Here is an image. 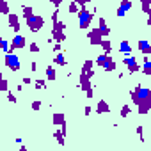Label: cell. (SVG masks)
Wrapping results in <instances>:
<instances>
[{
	"mask_svg": "<svg viewBox=\"0 0 151 151\" xmlns=\"http://www.w3.org/2000/svg\"><path fill=\"white\" fill-rule=\"evenodd\" d=\"M93 16H94V13L89 11L86 6H82L80 11H78V27H80L82 30L89 29V25H91V22H93Z\"/></svg>",
	"mask_w": 151,
	"mask_h": 151,
	"instance_id": "6da1fadb",
	"label": "cell"
},
{
	"mask_svg": "<svg viewBox=\"0 0 151 151\" xmlns=\"http://www.w3.org/2000/svg\"><path fill=\"white\" fill-rule=\"evenodd\" d=\"M91 78H93V75H89V73H80V89L86 93L87 98H93V96H94Z\"/></svg>",
	"mask_w": 151,
	"mask_h": 151,
	"instance_id": "7a4b0ae2",
	"label": "cell"
},
{
	"mask_svg": "<svg viewBox=\"0 0 151 151\" xmlns=\"http://www.w3.org/2000/svg\"><path fill=\"white\" fill-rule=\"evenodd\" d=\"M25 22H27V27H29L30 32H39V30L45 27V20H43V16H39V14H32V16L27 18Z\"/></svg>",
	"mask_w": 151,
	"mask_h": 151,
	"instance_id": "3957f363",
	"label": "cell"
},
{
	"mask_svg": "<svg viewBox=\"0 0 151 151\" xmlns=\"http://www.w3.org/2000/svg\"><path fill=\"white\" fill-rule=\"evenodd\" d=\"M6 66L11 69V71H18L22 66H20V57L16 55V53H13V52H9V53H6Z\"/></svg>",
	"mask_w": 151,
	"mask_h": 151,
	"instance_id": "277c9868",
	"label": "cell"
},
{
	"mask_svg": "<svg viewBox=\"0 0 151 151\" xmlns=\"http://www.w3.org/2000/svg\"><path fill=\"white\" fill-rule=\"evenodd\" d=\"M123 64L126 66V69L130 73H137L140 69V66H139V62H137V59L133 55H123Z\"/></svg>",
	"mask_w": 151,
	"mask_h": 151,
	"instance_id": "5b68a950",
	"label": "cell"
},
{
	"mask_svg": "<svg viewBox=\"0 0 151 151\" xmlns=\"http://www.w3.org/2000/svg\"><path fill=\"white\" fill-rule=\"evenodd\" d=\"M87 37H89V43H91L93 46H100L101 41H103V34H101V30H100L98 27L93 29V30H89V32H87Z\"/></svg>",
	"mask_w": 151,
	"mask_h": 151,
	"instance_id": "8992f818",
	"label": "cell"
},
{
	"mask_svg": "<svg viewBox=\"0 0 151 151\" xmlns=\"http://www.w3.org/2000/svg\"><path fill=\"white\" fill-rule=\"evenodd\" d=\"M25 45H27L25 36H22L20 32H16V36H14L13 41H11V50H13V52H14V50H22V48H25Z\"/></svg>",
	"mask_w": 151,
	"mask_h": 151,
	"instance_id": "52a82bcc",
	"label": "cell"
},
{
	"mask_svg": "<svg viewBox=\"0 0 151 151\" xmlns=\"http://www.w3.org/2000/svg\"><path fill=\"white\" fill-rule=\"evenodd\" d=\"M132 0H121V4H119V9L116 11V14H117V18H124L126 16V13L132 9Z\"/></svg>",
	"mask_w": 151,
	"mask_h": 151,
	"instance_id": "ba28073f",
	"label": "cell"
},
{
	"mask_svg": "<svg viewBox=\"0 0 151 151\" xmlns=\"http://www.w3.org/2000/svg\"><path fill=\"white\" fill-rule=\"evenodd\" d=\"M7 20H9V27H11L14 32H20V16L14 14V13H9V14H7Z\"/></svg>",
	"mask_w": 151,
	"mask_h": 151,
	"instance_id": "9c48e42d",
	"label": "cell"
},
{
	"mask_svg": "<svg viewBox=\"0 0 151 151\" xmlns=\"http://www.w3.org/2000/svg\"><path fill=\"white\" fill-rule=\"evenodd\" d=\"M149 109H151V98H147V100H140V103L137 105V112H139L140 116H142V114H147Z\"/></svg>",
	"mask_w": 151,
	"mask_h": 151,
	"instance_id": "30bf717a",
	"label": "cell"
},
{
	"mask_svg": "<svg viewBox=\"0 0 151 151\" xmlns=\"http://www.w3.org/2000/svg\"><path fill=\"white\" fill-rule=\"evenodd\" d=\"M98 29L101 30V34H103V37H107V36H110V29H109V25H107V22H105V18H98Z\"/></svg>",
	"mask_w": 151,
	"mask_h": 151,
	"instance_id": "8fae6325",
	"label": "cell"
},
{
	"mask_svg": "<svg viewBox=\"0 0 151 151\" xmlns=\"http://www.w3.org/2000/svg\"><path fill=\"white\" fill-rule=\"evenodd\" d=\"M137 46H139V50H140L144 55H149V53H151V45H149V41L140 39V41L137 43Z\"/></svg>",
	"mask_w": 151,
	"mask_h": 151,
	"instance_id": "7c38bea8",
	"label": "cell"
},
{
	"mask_svg": "<svg viewBox=\"0 0 151 151\" xmlns=\"http://www.w3.org/2000/svg\"><path fill=\"white\" fill-rule=\"evenodd\" d=\"M96 112H98V114H109V112H110L109 103H107L105 100H100V101H98V105H96Z\"/></svg>",
	"mask_w": 151,
	"mask_h": 151,
	"instance_id": "4fadbf2b",
	"label": "cell"
},
{
	"mask_svg": "<svg viewBox=\"0 0 151 151\" xmlns=\"http://www.w3.org/2000/svg\"><path fill=\"white\" fill-rule=\"evenodd\" d=\"M94 60H91V59H87L86 62H84V66H82V73H89V75H93L94 77V71H93V68H94Z\"/></svg>",
	"mask_w": 151,
	"mask_h": 151,
	"instance_id": "5bb4252c",
	"label": "cell"
},
{
	"mask_svg": "<svg viewBox=\"0 0 151 151\" xmlns=\"http://www.w3.org/2000/svg\"><path fill=\"white\" fill-rule=\"evenodd\" d=\"M119 52H121L123 55H132V46H130V43H128V41H121V43H119Z\"/></svg>",
	"mask_w": 151,
	"mask_h": 151,
	"instance_id": "9a60e30c",
	"label": "cell"
},
{
	"mask_svg": "<svg viewBox=\"0 0 151 151\" xmlns=\"http://www.w3.org/2000/svg\"><path fill=\"white\" fill-rule=\"evenodd\" d=\"M52 37H53V41L62 43V41L66 39V34H64V30H55V29H52Z\"/></svg>",
	"mask_w": 151,
	"mask_h": 151,
	"instance_id": "2e32d148",
	"label": "cell"
},
{
	"mask_svg": "<svg viewBox=\"0 0 151 151\" xmlns=\"http://www.w3.org/2000/svg\"><path fill=\"white\" fill-rule=\"evenodd\" d=\"M64 123H66L64 114H62V112H55V114H53V124H55V126H62Z\"/></svg>",
	"mask_w": 151,
	"mask_h": 151,
	"instance_id": "e0dca14e",
	"label": "cell"
},
{
	"mask_svg": "<svg viewBox=\"0 0 151 151\" xmlns=\"http://www.w3.org/2000/svg\"><path fill=\"white\" fill-rule=\"evenodd\" d=\"M80 4L78 2H75V0H73V2L68 6V11H69V14H78V11H80Z\"/></svg>",
	"mask_w": 151,
	"mask_h": 151,
	"instance_id": "ac0fdd59",
	"label": "cell"
},
{
	"mask_svg": "<svg viewBox=\"0 0 151 151\" xmlns=\"http://www.w3.org/2000/svg\"><path fill=\"white\" fill-rule=\"evenodd\" d=\"M53 62H55L57 66H66V57H64V53H62V52L55 53V57H53Z\"/></svg>",
	"mask_w": 151,
	"mask_h": 151,
	"instance_id": "d6986e66",
	"label": "cell"
},
{
	"mask_svg": "<svg viewBox=\"0 0 151 151\" xmlns=\"http://www.w3.org/2000/svg\"><path fill=\"white\" fill-rule=\"evenodd\" d=\"M107 60H109V53H105V52H103V53H100V55L96 57V60H94V62H96L98 66H101V68H103V66L107 64Z\"/></svg>",
	"mask_w": 151,
	"mask_h": 151,
	"instance_id": "ffe728a7",
	"label": "cell"
},
{
	"mask_svg": "<svg viewBox=\"0 0 151 151\" xmlns=\"http://www.w3.org/2000/svg\"><path fill=\"white\" fill-rule=\"evenodd\" d=\"M103 69H105V71H116V60H114L112 55H109V60H107V64L103 66Z\"/></svg>",
	"mask_w": 151,
	"mask_h": 151,
	"instance_id": "44dd1931",
	"label": "cell"
},
{
	"mask_svg": "<svg viewBox=\"0 0 151 151\" xmlns=\"http://www.w3.org/2000/svg\"><path fill=\"white\" fill-rule=\"evenodd\" d=\"M46 78L48 80H57V71H55L53 66H48L46 68Z\"/></svg>",
	"mask_w": 151,
	"mask_h": 151,
	"instance_id": "7402d4cb",
	"label": "cell"
},
{
	"mask_svg": "<svg viewBox=\"0 0 151 151\" xmlns=\"http://www.w3.org/2000/svg\"><path fill=\"white\" fill-rule=\"evenodd\" d=\"M100 46H101V50H103V52H105V53H109V55H110V53H112V43H110V41H109V39H103V41H101V45H100Z\"/></svg>",
	"mask_w": 151,
	"mask_h": 151,
	"instance_id": "603a6c76",
	"label": "cell"
},
{
	"mask_svg": "<svg viewBox=\"0 0 151 151\" xmlns=\"http://www.w3.org/2000/svg\"><path fill=\"white\" fill-rule=\"evenodd\" d=\"M22 14H23V18L27 20V18H30V16L34 14V9H32L30 6H22Z\"/></svg>",
	"mask_w": 151,
	"mask_h": 151,
	"instance_id": "cb8c5ba5",
	"label": "cell"
},
{
	"mask_svg": "<svg viewBox=\"0 0 151 151\" xmlns=\"http://www.w3.org/2000/svg\"><path fill=\"white\" fill-rule=\"evenodd\" d=\"M140 7L146 14H151V0H140Z\"/></svg>",
	"mask_w": 151,
	"mask_h": 151,
	"instance_id": "d4e9b609",
	"label": "cell"
},
{
	"mask_svg": "<svg viewBox=\"0 0 151 151\" xmlns=\"http://www.w3.org/2000/svg\"><path fill=\"white\" fill-rule=\"evenodd\" d=\"M142 73L144 75H151V60L149 59H144V62H142Z\"/></svg>",
	"mask_w": 151,
	"mask_h": 151,
	"instance_id": "484cf974",
	"label": "cell"
},
{
	"mask_svg": "<svg viewBox=\"0 0 151 151\" xmlns=\"http://www.w3.org/2000/svg\"><path fill=\"white\" fill-rule=\"evenodd\" d=\"M0 13L2 14H9V4H7V0H0Z\"/></svg>",
	"mask_w": 151,
	"mask_h": 151,
	"instance_id": "4316f807",
	"label": "cell"
},
{
	"mask_svg": "<svg viewBox=\"0 0 151 151\" xmlns=\"http://www.w3.org/2000/svg\"><path fill=\"white\" fill-rule=\"evenodd\" d=\"M53 137H55V140H57L60 146H64V137H66V135L62 133V130H57V132L53 133Z\"/></svg>",
	"mask_w": 151,
	"mask_h": 151,
	"instance_id": "83f0119b",
	"label": "cell"
},
{
	"mask_svg": "<svg viewBox=\"0 0 151 151\" xmlns=\"http://www.w3.org/2000/svg\"><path fill=\"white\" fill-rule=\"evenodd\" d=\"M52 29H55V30H64V29H66V25H64V23H62L60 20H55V22H53V27H52Z\"/></svg>",
	"mask_w": 151,
	"mask_h": 151,
	"instance_id": "f1b7e54d",
	"label": "cell"
},
{
	"mask_svg": "<svg viewBox=\"0 0 151 151\" xmlns=\"http://www.w3.org/2000/svg\"><path fill=\"white\" fill-rule=\"evenodd\" d=\"M130 112H132V109H130L128 105H123V107H121V117H128Z\"/></svg>",
	"mask_w": 151,
	"mask_h": 151,
	"instance_id": "f546056e",
	"label": "cell"
},
{
	"mask_svg": "<svg viewBox=\"0 0 151 151\" xmlns=\"http://www.w3.org/2000/svg\"><path fill=\"white\" fill-rule=\"evenodd\" d=\"M130 94H132V101H133V105H137V103H139V91H137V87H135Z\"/></svg>",
	"mask_w": 151,
	"mask_h": 151,
	"instance_id": "4dcf8cb0",
	"label": "cell"
},
{
	"mask_svg": "<svg viewBox=\"0 0 151 151\" xmlns=\"http://www.w3.org/2000/svg\"><path fill=\"white\" fill-rule=\"evenodd\" d=\"M2 50H4L6 53L13 52V50H11V46H9V41H7V39H2Z\"/></svg>",
	"mask_w": 151,
	"mask_h": 151,
	"instance_id": "1f68e13d",
	"label": "cell"
},
{
	"mask_svg": "<svg viewBox=\"0 0 151 151\" xmlns=\"http://www.w3.org/2000/svg\"><path fill=\"white\" fill-rule=\"evenodd\" d=\"M0 89H2L4 93H7V89H9V84H7V80H6V78H2V80H0Z\"/></svg>",
	"mask_w": 151,
	"mask_h": 151,
	"instance_id": "d6a6232c",
	"label": "cell"
},
{
	"mask_svg": "<svg viewBox=\"0 0 151 151\" xmlns=\"http://www.w3.org/2000/svg\"><path fill=\"white\" fill-rule=\"evenodd\" d=\"M29 50H30L32 53H37V52H39V45H37V43H30V45H29Z\"/></svg>",
	"mask_w": 151,
	"mask_h": 151,
	"instance_id": "836d02e7",
	"label": "cell"
},
{
	"mask_svg": "<svg viewBox=\"0 0 151 151\" xmlns=\"http://www.w3.org/2000/svg\"><path fill=\"white\" fill-rule=\"evenodd\" d=\"M34 87H36V89H45L46 84H45V80H36V82H34Z\"/></svg>",
	"mask_w": 151,
	"mask_h": 151,
	"instance_id": "e575fe53",
	"label": "cell"
},
{
	"mask_svg": "<svg viewBox=\"0 0 151 151\" xmlns=\"http://www.w3.org/2000/svg\"><path fill=\"white\" fill-rule=\"evenodd\" d=\"M41 105H43V103H41L39 100H36V101H32V105H30V107H32V110H36V112H37V110L41 109Z\"/></svg>",
	"mask_w": 151,
	"mask_h": 151,
	"instance_id": "d590c367",
	"label": "cell"
},
{
	"mask_svg": "<svg viewBox=\"0 0 151 151\" xmlns=\"http://www.w3.org/2000/svg\"><path fill=\"white\" fill-rule=\"evenodd\" d=\"M53 52H55V53L62 52V46H60V43H59V41H55V45H53Z\"/></svg>",
	"mask_w": 151,
	"mask_h": 151,
	"instance_id": "8d00e7d4",
	"label": "cell"
},
{
	"mask_svg": "<svg viewBox=\"0 0 151 151\" xmlns=\"http://www.w3.org/2000/svg\"><path fill=\"white\" fill-rule=\"evenodd\" d=\"M55 20H59V9H55L52 13V22H55Z\"/></svg>",
	"mask_w": 151,
	"mask_h": 151,
	"instance_id": "74e56055",
	"label": "cell"
},
{
	"mask_svg": "<svg viewBox=\"0 0 151 151\" xmlns=\"http://www.w3.org/2000/svg\"><path fill=\"white\" fill-rule=\"evenodd\" d=\"M7 100H9L11 103H16V96H14V94H11V93H7Z\"/></svg>",
	"mask_w": 151,
	"mask_h": 151,
	"instance_id": "f35d334b",
	"label": "cell"
},
{
	"mask_svg": "<svg viewBox=\"0 0 151 151\" xmlns=\"http://www.w3.org/2000/svg\"><path fill=\"white\" fill-rule=\"evenodd\" d=\"M50 2H52V4L55 6V9H59V6L62 4V0H50Z\"/></svg>",
	"mask_w": 151,
	"mask_h": 151,
	"instance_id": "ab89813d",
	"label": "cell"
},
{
	"mask_svg": "<svg viewBox=\"0 0 151 151\" xmlns=\"http://www.w3.org/2000/svg\"><path fill=\"white\" fill-rule=\"evenodd\" d=\"M137 133L140 135V140H144V137H142V133H144V130H142V126H137Z\"/></svg>",
	"mask_w": 151,
	"mask_h": 151,
	"instance_id": "60d3db41",
	"label": "cell"
},
{
	"mask_svg": "<svg viewBox=\"0 0 151 151\" xmlns=\"http://www.w3.org/2000/svg\"><path fill=\"white\" fill-rule=\"evenodd\" d=\"M60 130H62V133L66 135V133H68V123H64V124L60 126Z\"/></svg>",
	"mask_w": 151,
	"mask_h": 151,
	"instance_id": "b9f144b4",
	"label": "cell"
},
{
	"mask_svg": "<svg viewBox=\"0 0 151 151\" xmlns=\"http://www.w3.org/2000/svg\"><path fill=\"white\" fill-rule=\"evenodd\" d=\"M75 2H78L80 6H86V4H89V2H91V0H75Z\"/></svg>",
	"mask_w": 151,
	"mask_h": 151,
	"instance_id": "7bdbcfd3",
	"label": "cell"
},
{
	"mask_svg": "<svg viewBox=\"0 0 151 151\" xmlns=\"http://www.w3.org/2000/svg\"><path fill=\"white\" fill-rule=\"evenodd\" d=\"M30 69L32 71H37V62H30Z\"/></svg>",
	"mask_w": 151,
	"mask_h": 151,
	"instance_id": "ee69618b",
	"label": "cell"
},
{
	"mask_svg": "<svg viewBox=\"0 0 151 151\" xmlns=\"http://www.w3.org/2000/svg\"><path fill=\"white\" fill-rule=\"evenodd\" d=\"M22 80H23V84H25V86H29V84H30V82H32V80H30V78H29V77H25V78H22Z\"/></svg>",
	"mask_w": 151,
	"mask_h": 151,
	"instance_id": "f6af8a7d",
	"label": "cell"
},
{
	"mask_svg": "<svg viewBox=\"0 0 151 151\" xmlns=\"http://www.w3.org/2000/svg\"><path fill=\"white\" fill-rule=\"evenodd\" d=\"M84 112H86V116H89V114H91V107H86Z\"/></svg>",
	"mask_w": 151,
	"mask_h": 151,
	"instance_id": "bcb514c9",
	"label": "cell"
},
{
	"mask_svg": "<svg viewBox=\"0 0 151 151\" xmlns=\"http://www.w3.org/2000/svg\"><path fill=\"white\" fill-rule=\"evenodd\" d=\"M147 25L151 27V14H147Z\"/></svg>",
	"mask_w": 151,
	"mask_h": 151,
	"instance_id": "7dc6e473",
	"label": "cell"
}]
</instances>
